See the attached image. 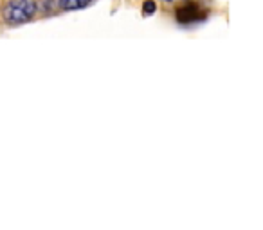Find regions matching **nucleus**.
<instances>
[{"label": "nucleus", "instance_id": "nucleus-3", "mask_svg": "<svg viewBox=\"0 0 263 230\" xmlns=\"http://www.w3.org/2000/svg\"><path fill=\"white\" fill-rule=\"evenodd\" d=\"M92 0H58V8L62 11H78L90 4Z\"/></svg>", "mask_w": 263, "mask_h": 230}, {"label": "nucleus", "instance_id": "nucleus-2", "mask_svg": "<svg viewBox=\"0 0 263 230\" xmlns=\"http://www.w3.org/2000/svg\"><path fill=\"white\" fill-rule=\"evenodd\" d=\"M202 18H205V11H202L197 4H186L184 8L177 9V20H180L184 24H190Z\"/></svg>", "mask_w": 263, "mask_h": 230}, {"label": "nucleus", "instance_id": "nucleus-4", "mask_svg": "<svg viewBox=\"0 0 263 230\" xmlns=\"http://www.w3.org/2000/svg\"><path fill=\"white\" fill-rule=\"evenodd\" d=\"M143 13H144V15H154V13H155V2H154V0H146V2H144V4H143Z\"/></svg>", "mask_w": 263, "mask_h": 230}, {"label": "nucleus", "instance_id": "nucleus-1", "mask_svg": "<svg viewBox=\"0 0 263 230\" xmlns=\"http://www.w3.org/2000/svg\"><path fill=\"white\" fill-rule=\"evenodd\" d=\"M36 11V0H9L2 11V18L9 26H20L33 20Z\"/></svg>", "mask_w": 263, "mask_h": 230}, {"label": "nucleus", "instance_id": "nucleus-5", "mask_svg": "<svg viewBox=\"0 0 263 230\" xmlns=\"http://www.w3.org/2000/svg\"><path fill=\"white\" fill-rule=\"evenodd\" d=\"M164 2H172V0H164Z\"/></svg>", "mask_w": 263, "mask_h": 230}]
</instances>
